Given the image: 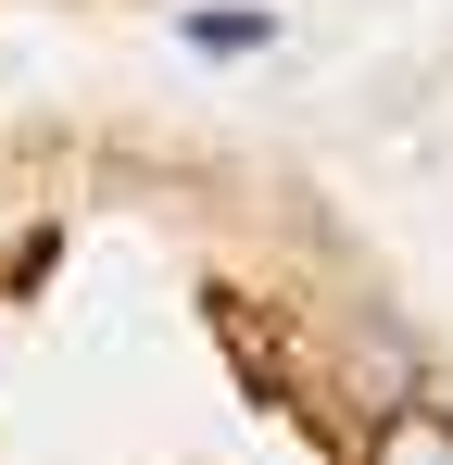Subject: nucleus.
Segmentation results:
<instances>
[{
    "mask_svg": "<svg viewBox=\"0 0 453 465\" xmlns=\"http://www.w3.org/2000/svg\"><path fill=\"white\" fill-rule=\"evenodd\" d=\"M366 465H453V415H441V402H378Z\"/></svg>",
    "mask_w": 453,
    "mask_h": 465,
    "instance_id": "1",
    "label": "nucleus"
},
{
    "mask_svg": "<svg viewBox=\"0 0 453 465\" xmlns=\"http://www.w3.org/2000/svg\"><path fill=\"white\" fill-rule=\"evenodd\" d=\"M277 25L252 13V0H226V13H189V51H265Z\"/></svg>",
    "mask_w": 453,
    "mask_h": 465,
    "instance_id": "2",
    "label": "nucleus"
}]
</instances>
